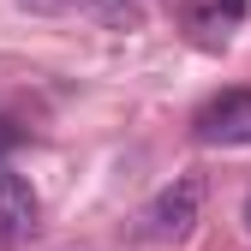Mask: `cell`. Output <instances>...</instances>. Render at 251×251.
Instances as JSON below:
<instances>
[{"instance_id":"6","label":"cell","mask_w":251,"mask_h":251,"mask_svg":"<svg viewBox=\"0 0 251 251\" xmlns=\"http://www.w3.org/2000/svg\"><path fill=\"white\" fill-rule=\"evenodd\" d=\"M222 6H227V18H245V0H222Z\"/></svg>"},{"instance_id":"1","label":"cell","mask_w":251,"mask_h":251,"mask_svg":"<svg viewBox=\"0 0 251 251\" xmlns=\"http://www.w3.org/2000/svg\"><path fill=\"white\" fill-rule=\"evenodd\" d=\"M203 198H209L203 174H179V179L162 185L155 203L144 209V233H150V239H185V233L198 227V215H203Z\"/></svg>"},{"instance_id":"4","label":"cell","mask_w":251,"mask_h":251,"mask_svg":"<svg viewBox=\"0 0 251 251\" xmlns=\"http://www.w3.org/2000/svg\"><path fill=\"white\" fill-rule=\"evenodd\" d=\"M90 18H102L108 30H138L144 24V0H84Z\"/></svg>"},{"instance_id":"3","label":"cell","mask_w":251,"mask_h":251,"mask_svg":"<svg viewBox=\"0 0 251 251\" xmlns=\"http://www.w3.org/2000/svg\"><path fill=\"white\" fill-rule=\"evenodd\" d=\"M36 215H42V203H36V192H30V179L0 174V245L30 239L36 233Z\"/></svg>"},{"instance_id":"5","label":"cell","mask_w":251,"mask_h":251,"mask_svg":"<svg viewBox=\"0 0 251 251\" xmlns=\"http://www.w3.org/2000/svg\"><path fill=\"white\" fill-rule=\"evenodd\" d=\"M18 138H24V132H18V126H12V120H0V162H6V155L18 150Z\"/></svg>"},{"instance_id":"2","label":"cell","mask_w":251,"mask_h":251,"mask_svg":"<svg viewBox=\"0 0 251 251\" xmlns=\"http://www.w3.org/2000/svg\"><path fill=\"white\" fill-rule=\"evenodd\" d=\"M198 144H251V90H222L198 108Z\"/></svg>"},{"instance_id":"7","label":"cell","mask_w":251,"mask_h":251,"mask_svg":"<svg viewBox=\"0 0 251 251\" xmlns=\"http://www.w3.org/2000/svg\"><path fill=\"white\" fill-rule=\"evenodd\" d=\"M245 222H251V203H245Z\"/></svg>"}]
</instances>
